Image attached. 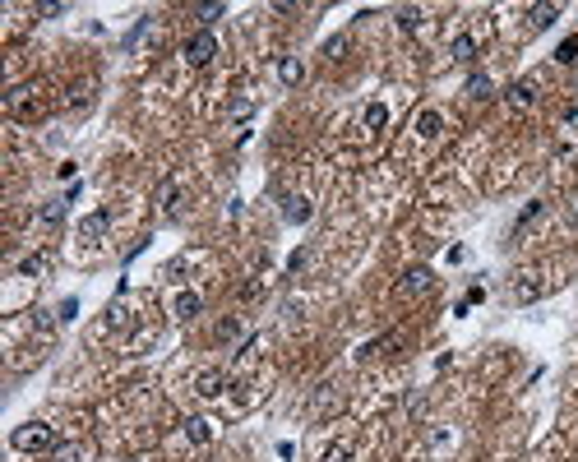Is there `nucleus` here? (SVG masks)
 Returning <instances> with one entry per match:
<instances>
[{
    "instance_id": "393cba45",
    "label": "nucleus",
    "mask_w": 578,
    "mask_h": 462,
    "mask_svg": "<svg viewBox=\"0 0 578 462\" xmlns=\"http://www.w3.org/2000/svg\"><path fill=\"white\" fill-rule=\"evenodd\" d=\"M37 14H42V19H56V14H65V5H61V0H42V5H37Z\"/></svg>"
},
{
    "instance_id": "bb28decb",
    "label": "nucleus",
    "mask_w": 578,
    "mask_h": 462,
    "mask_svg": "<svg viewBox=\"0 0 578 462\" xmlns=\"http://www.w3.org/2000/svg\"><path fill=\"white\" fill-rule=\"evenodd\" d=\"M347 458H351V444H338V448L324 453V462H347Z\"/></svg>"
},
{
    "instance_id": "f8f14e48",
    "label": "nucleus",
    "mask_w": 578,
    "mask_h": 462,
    "mask_svg": "<svg viewBox=\"0 0 578 462\" xmlns=\"http://www.w3.org/2000/svg\"><path fill=\"white\" fill-rule=\"evenodd\" d=\"M528 19H532V28H537V32H546L550 23L560 19V5H532V10H528Z\"/></svg>"
},
{
    "instance_id": "412c9836",
    "label": "nucleus",
    "mask_w": 578,
    "mask_h": 462,
    "mask_svg": "<svg viewBox=\"0 0 578 462\" xmlns=\"http://www.w3.org/2000/svg\"><path fill=\"white\" fill-rule=\"evenodd\" d=\"M541 296V282H518L514 287V301H537Z\"/></svg>"
},
{
    "instance_id": "f257e3e1",
    "label": "nucleus",
    "mask_w": 578,
    "mask_h": 462,
    "mask_svg": "<svg viewBox=\"0 0 578 462\" xmlns=\"http://www.w3.org/2000/svg\"><path fill=\"white\" fill-rule=\"evenodd\" d=\"M10 444L19 448V453H56V430L51 425H42V421H32V425H19L15 434H10Z\"/></svg>"
},
{
    "instance_id": "2eb2a0df",
    "label": "nucleus",
    "mask_w": 578,
    "mask_h": 462,
    "mask_svg": "<svg viewBox=\"0 0 578 462\" xmlns=\"http://www.w3.org/2000/svg\"><path fill=\"white\" fill-rule=\"evenodd\" d=\"M361 121H365V130H384V121H389V107H384V102H370V107L361 111Z\"/></svg>"
},
{
    "instance_id": "f3484780",
    "label": "nucleus",
    "mask_w": 578,
    "mask_h": 462,
    "mask_svg": "<svg viewBox=\"0 0 578 462\" xmlns=\"http://www.w3.org/2000/svg\"><path fill=\"white\" fill-rule=\"evenodd\" d=\"M421 19H426V14H421L416 5H403V10H398V28H403V32H416V28H421Z\"/></svg>"
},
{
    "instance_id": "5701e85b",
    "label": "nucleus",
    "mask_w": 578,
    "mask_h": 462,
    "mask_svg": "<svg viewBox=\"0 0 578 462\" xmlns=\"http://www.w3.org/2000/svg\"><path fill=\"white\" fill-rule=\"evenodd\" d=\"M195 14L204 19V23H213V19H222V14H227V5H199Z\"/></svg>"
},
{
    "instance_id": "cd10ccee",
    "label": "nucleus",
    "mask_w": 578,
    "mask_h": 462,
    "mask_svg": "<svg viewBox=\"0 0 578 462\" xmlns=\"http://www.w3.org/2000/svg\"><path fill=\"white\" fill-rule=\"evenodd\" d=\"M79 314V301H61V319H75Z\"/></svg>"
},
{
    "instance_id": "7ed1b4c3",
    "label": "nucleus",
    "mask_w": 578,
    "mask_h": 462,
    "mask_svg": "<svg viewBox=\"0 0 578 462\" xmlns=\"http://www.w3.org/2000/svg\"><path fill=\"white\" fill-rule=\"evenodd\" d=\"M107 227H111V208H97V213H88L79 222V241H102Z\"/></svg>"
},
{
    "instance_id": "0eeeda50",
    "label": "nucleus",
    "mask_w": 578,
    "mask_h": 462,
    "mask_svg": "<svg viewBox=\"0 0 578 462\" xmlns=\"http://www.w3.org/2000/svg\"><path fill=\"white\" fill-rule=\"evenodd\" d=\"M449 56H454L458 65H472L476 61V37H472V32H458L454 42H449Z\"/></svg>"
},
{
    "instance_id": "4be33fe9",
    "label": "nucleus",
    "mask_w": 578,
    "mask_h": 462,
    "mask_svg": "<svg viewBox=\"0 0 578 462\" xmlns=\"http://www.w3.org/2000/svg\"><path fill=\"white\" fill-rule=\"evenodd\" d=\"M231 338H241V323H236V319H222V323H218V342H231Z\"/></svg>"
},
{
    "instance_id": "dca6fc26",
    "label": "nucleus",
    "mask_w": 578,
    "mask_h": 462,
    "mask_svg": "<svg viewBox=\"0 0 578 462\" xmlns=\"http://www.w3.org/2000/svg\"><path fill=\"white\" fill-rule=\"evenodd\" d=\"M185 434H190V444H209V439H213L209 421H199V416H190V421H185Z\"/></svg>"
},
{
    "instance_id": "9d476101",
    "label": "nucleus",
    "mask_w": 578,
    "mask_h": 462,
    "mask_svg": "<svg viewBox=\"0 0 578 462\" xmlns=\"http://www.w3.org/2000/svg\"><path fill=\"white\" fill-rule=\"evenodd\" d=\"M278 79H282L287 88H296V83L305 79V65L296 61V56H282V61H278Z\"/></svg>"
},
{
    "instance_id": "ddd939ff",
    "label": "nucleus",
    "mask_w": 578,
    "mask_h": 462,
    "mask_svg": "<svg viewBox=\"0 0 578 462\" xmlns=\"http://www.w3.org/2000/svg\"><path fill=\"white\" fill-rule=\"evenodd\" d=\"M440 130H444V116H440V111H421V116H416V134H421V139H435Z\"/></svg>"
},
{
    "instance_id": "423d86ee",
    "label": "nucleus",
    "mask_w": 578,
    "mask_h": 462,
    "mask_svg": "<svg viewBox=\"0 0 578 462\" xmlns=\"http://www.w3.org/2000/svg\"><path fill=\"white\" fill-rule=\"evenodd\" d=\"M426 287H430V268H426V263L407 268V273H403V282H398V292H403V296H416V292H426Z\"/></svg>"
},
{
    "instance_id": "6ab92c4d",
    "label": "nucleus",
    "mask_w": 578,
    "mask_h": 462,
    "mask_svg": "<svg viewBox=\"0 0 578 462\" xmlns=\"http://www.w3.org/2000/svg\"><path fill=\"white\" fill-rule=\"evenodd\" d=\"M19 273H23V277H42L46 273V254H28V259H19Z\"/></svg>"
},
{
    "instance_id": "9b49d317",
    "label": "nucleus",
    "mask_w": 578,
    "mask_h": 462,
    "mask_svg": "<svg viewBox=\"0 0 578 462\" xmlns=\"http://www.w3.org/2000/svg\"><path fill=\"white\" fill-rule=\"evenodd\" d=\"M65 203H70V199H46L42 208H37V222H42V227H61V222H65Z\"/></svg>"
},
{
    "instance_id": "39448f33",
    "label": "nucleus",
    "mask_w": 578,
    "mask_h": 462,
    "mask_svg": "<svg viewBox=\"0 0 578 462\" xmlns=\"http://www.w3.org/2000/svg\"><path fill=\"white\" fill-rule=\"evenodd\" d=\"M222 388H227V374H222V370H199V374H195V393H199V398H218Z\"/></svg>"
},
{
    "instance_id": "20e7f679",
    "label": "nucleus",
    "mask_w": 578,
    "mask_h": 462,
    "mask_svg": "<svg viewBox=\"0 0 578 462\" xmlns=\"http://www.w3.org/2000/svg\"><path fill=\"white\" fill-rule=\"evenodd\" d=\"M282 217H287L291 227H301V222H310V217H315V208H310V199H305V194H282Z\"/></svg>"
},
{
    "instance_id": "aec40b11",
    "label": "nucleus",
    "mask_w": 578,
    "mask_h": 462,
    "mask_svg": "<svg viewBox=\"0 0 578 462\" xmlns=\"http://www.w3.org/2000/svg\"><path fill=\"white\" fill-rule=\"evenodd\" d=\"M555 61H560V65H574V61H578V32L560 42V51H555Z\"/></svg>"
},
{
    "instance_id": "6e6552de",
    "label": "nucleus",
    "mask_w": 578,
    "mask_h": 462,
    "mask_svg": "<svg viewBox=\"0 0 578 462\" xmlns=\"http://www.w3.org/2000/svg\"><path fill=\"white\" fill-rule=\"evenodd\" d=\"M504 102H509V107L514 111H528L537 102V92H532V83H509V88H504Z\"/></svg>"
},
{
    "instance_id": "b1692460",
    "label": "nucleus",
    "mask_w": 578,
    "mask_h": 462,
    "mask_svg": "<svg viewBox=\"0 0 578 462\" xmlns=\"http://www.w3.org/2000/svg\"><path fill=\"white\" fill-rule=\"evenodd\" d=\"M537 213H541V203H537V199H532V203H528V208H523V213H518V222H514V231H523V227H528V222H532V217H537Z\"/></svg>"
},
{
    "instance_id": "a211bd4d",
    "label": "nucleus",
    "mask_w": 578,
    "mask_h": 462,
    "mask_svg": "<svg viewBox=\"0 0 578 462\" xmlns=\"http://www.w3.org/2000/svg\"><path fill=\"white\" fill-rule=\"evenodd\" d=\"M490 74H481V70H476V74H468V97H490Z\"/></svg>"
},
{
    "instance_id": "f03ea898",
    "label": "nucleus",
    "mask_w": 578,
    "mask_h": 462,
    "mask_svg": "<svg viewBox=\"0 0 578 462\" xmlns=\"http://www.w3.org/2000/svg\"><path fill=\"white\" fill-rule=\"evenodd\" d=\"M181 56H185V65H195V70H204V65H209V61L218 56V37H213L209 28H199L195 37H190V42L181 46Z\"/></svg>"
},
{
    "instance_id": "1a4fd4ad",
    "label": "nucleus",
    "mask_w": 578,
    "mask_h": 462,
    "mask_svg": "<svg viewBox=\"0 0 578 462\" xmlns=\"http://www.w3.org/2000/svg\"><path fill=\"white\" fill-rule=\"evenodd\" d=\"M199 310H204V301H199V292H181L176 301H171V314L176 319H195Z\"/></svg>"
},
{
    "instance_id": "a878e982",
    "label": "nucleus",
    "mask_w": 578,
    "mask_h": 462,
    "mask_svg": "<svg viewBox=\"0 0 578 462\" xmlns=\"http://www.w3.org/2000/svg\"><path fill=\"white\" fill-rule=\"evenodd\" d=\"M84 453H79V444H61L56 448V462H79Z\"/></svg>"
},
{
    "instance_id": "c85d7f7f",
    "label": "nucleus",
    "mask_w": 578,
    "mask_h": 462,
    "mask_svg": "<svg viewBox=\"0 0 578 462\" xmlns=\"http://www.w3.org/2000/svg\"><path fill=\"white\" fill-rule=\"evenodd\" d=\"M574 222H578V213H574Z\"/></svg>"
},
{
    "instance_id": "4468645a",
    "label": "nucleus",
    "mask_w": 578,
    "mask_h": 462,
    "mask_svg": "<svg viewBox=\"0 0 578 462\" xmlns=\"http://www.w3.org/2000/svg\"><path fill=\"white\" fill-rule=\"evenodd\" d=\"M176 194H181V181H176V176H171V181H162V190H157L162 213H176Z\"/></svg>"
}]
</instances>
